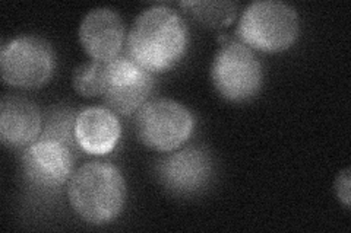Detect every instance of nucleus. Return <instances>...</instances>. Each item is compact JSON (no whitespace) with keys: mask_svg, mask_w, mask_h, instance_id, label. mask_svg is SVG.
<instances>
[{"mask_svg":"<svg viewBox=\"0 0 351 233\" xmlns=\"http://www.w3.org/2000/svg\"><path fill=\"white\" fill-rule=\"evenodd\" d=\"M76 115L69 108L50 111L38 139L19 154L21 176L37 194H56L71 180L80 149L75 139Z\"/></svg>","mask_w":351,"mask_h":233,"instance_id":"1","label":"nucleus"},{"mask_svg":"<svg viewBox=\"0 0 351 233\" xmlns=\"http://www.w3.org/2000/svg\"><path fill=\"white\" fill-rule=\"evenodd\" d=\"M189 29L178 10L154 5L135 18L126 38L125 54L151 73L167 70L186 53Z\"/></svg>","mask_w":351,"mask_h":233,"instance_id":"2","label":"nucleus"},{"mask_svg":"<svg viewBox=\"0 0 351 233\" xmlns=\"http://www.w3.org/2000/svg\"><path fill=\"white\" fill-rule=\"evenodd\" d=\"M128 187L116 165L90 161L73 171L68 198L73 212L91 225H106L123 212Z\"/></svg>","mask_w":351,"mask_h":233,"instance_id":"3","label":"nucleus"},{"mask_svg":"<svg viewBox=\"0 0 351 233\" xmlns=\"http://www.w3.org/2000/svg\"><path fill=\"white\" fill-rule=\"evenodd\" d=\"M240 41L259 51L287 50L298 40V10L281 0H255L246 6L237 25Z\"/></svg>","mask_w":351,"mask_h":233,"instance_id":"4","label":"nucleus"},{"mask_svg":"<svg viewBox=\"0 0 351 233\" xmlns=\"http://www.w3.org/2000/svg\"><path fill=\"white\" fill-rule=\"evenodd\" d=\"M195 117L188 107L170 98H154L135 115V131L145 146L158 152H173L189 140Z\"/></svg>","mask_w":351,"mask_h":233,"instance_id":"5","label":"nucleus"},{"mask_svg":"<svg viewBox=\"0 0 351 233\" xmlns=\"http://www.w3.org/2000/svg\"><path fill=\"white\" fill-rule=\"evenodd\" d=\"M211 79L218 94L227 101L245 102L261 91L262 63L246 44L228 40L214 55Z\"/></svg>","mask_w":351,"mask_h":233,"instance_id":"6","label":"nucleus"},{"mask_svg":"<svg viewBox=\"0 0 351 233\" xmlns=\"http://www.w3.org/2000/svg\"><path fill=\"white\" fill-rule=\"evenodd\" d=\"M56 68V55L47 40L38 36H18L3 44L0 70L5 83L34 90L46 85Z\"/></svg>","mask_w":351,"mask_h":233,"instance_id":"7","label":"nucleus"},{"mask_svg":"<svg viewBox=\"0 0 351 233\" xmlns=\"http://www.w3.org/2000/svg\"><path fill=\"white\" fill-rule=\"evenodd\" d=\"M152 87V73L125 53L104 61L100 96L113 113L120 115L136 113L148 101Z\"/></svg>","mask_w":351,"mask_h":233,"instance_id":"8","label":"nucleus"},{"mask_svg":"<svg viewBox=\"0 0 351 233\" xmlns=\"http://www.w3.org/2000/svg\"><path fill=\"white\" fill-rule=\"evenodd\" d=\"M160 182L178 195H193L210 184L214 175L211 153L201 144H189L169 152L156 165Z\"/></svg>","mask_w":351,"mask_h":233,"instance_id":"9","label":"nucleus"},{"mask_svg":"<svg viewBox=\"0 0 351 233\" xmlns=\"http://www.w3.org/2000/svg\"><path fill=\"white\" fill-rule=\"evenodd\" d=\"M78 36L84 50L97 61H108L122 54L128 38L123 18L106 6L91 9L82 18Z\"/></svg>","mask_w":351,"mask_h":233,"instance_id":"10","label":"nucleus"},{"mask_svg":"<svg viewBox=\"0 0 351 233\" xmlns=\"http://www.w3.org/2000/svg\"><path fill=\"white\" fill-rule=\"evenodd\" d=\"M43 131L38 105L21 95H5L0 102V140L8 148L24 149Z\"/></svg>","mask_w":351,"mask_h":233,"instance_id":"11","label":"nucleus"},{"mask_svg":"<svg viewBox=\"0 0 351 233\" xmlns=\"http://www.w3.org/2000/svg\"><path fill=\"white\" fill-rule=\"evenodd\" d=\"M122 135L117 114L107 107H86L75 120V139L81 150L90 154L112 152Z\"/></svg>","mask_w":351,"mask_h":233,"instance_id":"12","label":"nucleus"},{"mask_svg":"<svg viewBox=\"0 0 351 233\" xmlns=\"http://www.w3.org/2000/svg\"><path fill=\"white\" fill-rule=\"evenodd\" d=\"M180 6L186 9V14L202 25L219 28L230 25L236 16V2H214V0H188L180 2Z\"/></svg>","mask_w":351,"mask_h":233,"instance_id":"13","label":"nucleus"},{"mask_svg":"<svg viewBox=\"0 0 351 233\" xmlns=\"http://www.w3.org/2000/svg\"><path fill=\"white\" fill-rule=\"evenodd\" d=\"M104 61H85L76 66L72 73V85L82 96H100Z\"/></svg>","mask_w":351,"mask_h":233,"instance_id":"14","label":"nucleus"},{"mask_svg":"<svg viewBox=\"0 0 351 233\" xmlns=\"http://www.w3.org/2000/svg\"><path fill=\"white\" fill-rule=\"evenodd\" d=\"M350 185H351V172L350 168L343 169L337 175L334 188H335V194L338 197L339 202H343L346 207H350Z\"/></svg>","mask_w":351,"mask_h":233,"instance_id":"15","label":"nucleus"}]
</instances>
